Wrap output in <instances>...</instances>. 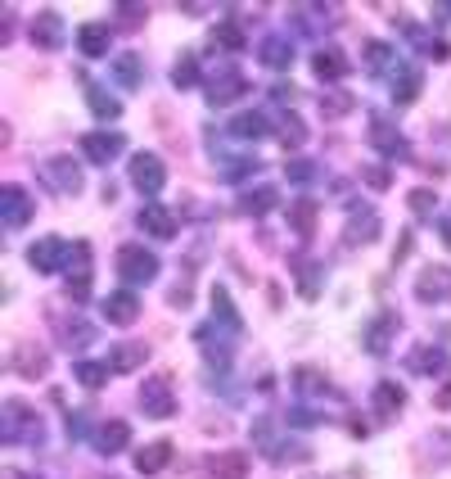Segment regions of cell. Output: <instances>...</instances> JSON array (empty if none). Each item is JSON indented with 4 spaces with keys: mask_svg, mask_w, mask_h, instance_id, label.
Returning <instances> with one entry per match:
<instances>
[{
    "mask_svg": "<svg viewBox=\"0 0 451 479\" xmlns=\"http://www.w3.org/2000/svg\"><path fill=\"white\" fill-rule=\"evenodd\" d=\"M0 439L14 443H41V416L27 403H5L0 407Z\"/></svg>",
    "mask_w": 451,
    "mask_h": 479,
    "instance_id": "cell-1",
    "label": "cell"
},
{
    "mask_svg": "<svg viewBox=\"0 0 451 479\" xmlns=\"http://www.w3.org/2000/svg\"><path fill=\"white\" fill-rule=\"evenodd\" d=\"M117 276H122L126 290L149 285V280L158 276V253L145 249V244H122V249H117Z\"/></svg>",
    "mask_w": 451,
    "mask_h": 479,
    "instance_id": "cell-2",
    "label": "cell"
},
{
    "mask_svg": "<svg viewBox=\"0 0 451 479\" xmlns=\"http://www.w3.org/2000/svg\"><path fill=\"white\" fill-rule=\"evenodd\" d=\"M27 262H32L41 276L68 271V262H73V244H64L59 236H41V240L27 244Z\"/></svg>",
    "mask_w": 451,
    "mask_h": 479,
    "instance_id": "cell-3",
    "label": "cell"
},
{
    "mask_svg": "<svg viewBox=\"0 0 451 479\" xmlns=\"http://www.w3.org/2000/svg\"><path fill=\"white\" fill-rule=\"evenodd\" d=\"M41 181L55 190V195H77L82 190V168L68 158V154H55L41 163Z\"/></svg>",
    "mask_w": 451,
    "mask_h": 479,
    "instance_id": "cell-4",
    "label": "cell"
},
{
    "mask_svg": "<svg viewBox=\"0 0 451 479\" xmlns=\"http://www.w3.org/2000/svg\"><path fill=\"white\" fill-rule=\"evenodd\" d=\"M140 412H145L149 421H167V416L176 412V393H172V380H167V375L145 380V389H140Z\"/></svg>",
    "mask_w": 451,
    "mask_h": 479,
    "instance_id": "cell-5",
    "label": "cell"
},
{
    "mask_svg": "<svg viewBox=\"0 0 451 479\" xmlns=\"http://www.w3.org/2000/svg\"><path fill=\"white\" fill-rule=\"evenodd\" d=\"M126 177H131V186H135L140 195H158L163 181H167V168H163L158 154H135L131 168H126Z\"/></svg>",
    "mask_w": 451,
    "mask_h": 479,
    "instance_id": "cell-6",
    "label": "cell"
},
{
    "mask_svg": "<svg viewBox=\"0 0 451 479\" xmlns=\"http://www.w3.org/2000/svg\"><path fill=\"white\" fill-rule=\"evenodd\" d=\"M393 340H397V317H393V312L370 317V321H366V331H361V349H366L370 358H388Z\"/></svg>",
    "mask_w": 451,
    "mask_h": 479,
    "instance_id": "cell-7",
    "label": "cell"
},
{
    "mask_svg": "<svg viewBox=\"0 0 451 479\" xmlns=\"http://www.w3.org/2000/svg\"><path fill=\"white\" fill-rule=\"evenodd\" d=\"M248 91V77L239 68H217V77H208V105H235Z\"/></svg>",
    "mask_w": 451,
    "mask_h": 479,
    "instance_id": "cell-8",
    "label": "cell"
},
{
    "mask_svg": "<svg viewBox=\"0 0 451 479\" xmlns=\"http://www.w3.org/2000/svg\"><path fill=\"white\" fill-rule=\"evenodd\" d=\"M257 59H262L271 73H285V68H294V41H289L285 32H266V36L257 41Z\"/></svg>",
    "mask_w": 451,
    "mask_h": 479,
    "instance_id": "cell-9",
    "label": "cell"
},
{
    "mask_svg": "<svg viewBox=\"0 0 451 479\" xmlns=\"http://www.w3.org/2000/svg\"><path fill=\"white\" fill-rule=\"evenodd\" d=\"M135 227H140L145 236H154V240H172L176 236V213L163 209V204H145V209L135 213Z\"/></svg>",
    "mask_w": 451,
    "mask_h": 479,
    "instance_id": "cell-10",
    "label": "cell"
},
{
    "mask_svg": "<svg viewBox=\"0 0 451 479\" xmlns=\"http://www.w3.org/2000/svg\"><path fill=\"white\" fill-rule=\"evenodd\" d=\"M0 218H5L9 231H18V227L32 218V195H27L23 186H5V190H0Z\"/></svg>",
    "mask_w": 451,
    "mask_h": 479,
    "instance_id": "cell-11",
    "label": "cell"
},
{
    "mask_svg": "<svg viewBox=\"0 0 451 479\" xmlns=\"http://www.w3.org/2000/svg\"><path fill=\"white\" fill-rule=\"evenodd\" d=\"M100 312H105V321H113V326H131L140 317V299H135V290H113V294H105Z\"/></svg>",
    "mask_w": 451,
    "mask_h": 479,
    "instance_id": "cell-12",
    "label": "cell"
},
{
    "mask_svg": "<svg viewBox=\"0 0 451 479\" xmlns=\"http://www.w3.org/2000/svg\"><path fill=\"white\" fill-rule=\"evenodd\" d=\"M416 294L420 303H451V267H425Z\"/></svg>",
    "mask_w": 451,
    "mask_h": 479,
    "instance_id": "cell-13",
    "label": "cell"
},
{
    "mask_svg": "<svg viewBox=\"0 0 451 479\" xmlns=\"http://www.w3.org/2000/svg\"><path fill=\"white\" fill-rule=\"evenodd\" d=\"M68 36H64V18L55 14V9H41L36 18H32V46H41V50H59Z\"/></svg>",
    "mask_w": 451,
    "mask_h": 479,
    "instance_id": "cell-14",
    "label": "cell"
},
{
    "mask_svg": "<svg viewBox=\"0 0 451 479\" xmlns=\"http://www.w3.org/2000/svg\"><path fill=\"white\" fill-rule=\"evenodd\" d=\"M294 276H298V294H303V299H321L326 262H316L312 253H298V258H294Z\"/></svg>",
    "mask_w": 451,
    "mask_h": 479,
    "instance_id": "cell-15",
    "label": "cell"
},
{
    "mask_svg": "<svg viewBox=\"0 0 451 479\" xmlns=\"http://www.w3.org/2000/svg\"><path fill=\"white\" fill-rule=\"evenodd\" d=\"M122 145H126V136H117V131H91V136H82V149H86V158L91 163H113L117 154H122Z\"/></svg>",
    "mask_w": 451,
    "mask_h": 479,
    "instance_id": "cell-16",
    "label": "cell"
},
{
    "mask_svg": "<svg viewBox=\"0 0 451 479\" xmlns=\"http://www.w3.org/2000/svg\"><path fill=\"white\" fill-rule=\"evenodd\" d=\"M343 240L347 244H370V240H379V213L375 209H352L347 213V227H343Z\"/></svg>",
    "mask_w": 451,
    "mask_h": 479,
    "instance_id": "cell-17",
    "label": "cell"
},
{
    "mask_svg": "<svg viewBox=\"0 0 451 479\" xmlns=\"http://www.w3.org/2000/svg\"><path fill=\"white\" fill-rule=\"evenodd\" d=\"M370 140H375V149L384 154V158H406L411 154V145H406V136L402 131H393L384 118L370 122Z\"/></svg>",
    "mask_w": 451,
    "mask_h": 479,
    "instance_id": "cell-18",
    "label": "cell"
},
{
    "mask_svg": "<svg viewBox=\"0 0 451 479\" xmlns=\"http://www.w3.org/2000/svg\"><path fill=\"white\" fill-rule=\"evenodd\" d=\"M91 443H95L100 457H117V453L131 443V430H126V421H105V425L91 434Z\"/></svg>",
    "mask_w": 451,
    "mask_h": 479,
    "instance_id": "cell-19",
    "label": "cell"
},
{
    "mask_svg": "<svg viewBox=\"0 0 451 479\" xmlns=\"http://www.w3.org/2000/svg\"><path fill=\"white\" fill-rule=\"evenodd\" d=\"M172 457H176V448H172L167 439H154V443H145V448L135 453V471H140V475H158L163 466H172Z\"/></svg>",
    "mask_w": 451,
    "mask_h": 479,
    "instance_id": "cell-20",
    "label": "cell"
},
{
    "mask_svg": "<svg viewBox=\"0 0 451 479\" xmlns=\"http://www.w3.org/2000/svg\"><path fill=\"white\" fill-rule=\"evenodd\" d=\"M312 68H316L321 82H343V77H347V55L335 50V46H321V50L312 55Z\"/></svg>",
    "mask_w": 451,
    "mask_h": 479,
    "instance_id": "cell-21",
    "label": "cell"
},
{
    "mask_svg": "<svg viewBox=\"0 0 451 479\" xmlns=\"http://www.w3.org/2000/svg\"><path fill=\"white\" fill-rule=\"evenodd\" d=\"M68 290L77 299H86L91 290V249L86 244H73V262H68Z\"/></svg>",
    "mask_w": 451,
    "mask_h": 479,
    "instance_id": "cell-22",
    "label": "cell"
},
{
    "mask_svg": "<svg viewBox=\"0 0 451 479\" xmlns=\"http://www.w3.org/2000/svg\"><path fill=\"white\" fill-rule=\"evenodd\" d=\"M109 41H113V32L105 27V23H86V27H77V46H82V55H86V59L109 55Z\"/></svg>",
    "mask_w": 451,
    "mask_h": 479,
    "instance_id": "cell-23",
    "label": "cell"
},
{
    "mask_svg": "<svg viewBox=\"0 0 451 479\" xmlns=\"http://www.w3.org/2000/svg\"><path fill=\"white\" fill-rule=\"evenodd\" d=\"M402 407H406V393H402V384H393V380H379V384H375V412H379L384 421H393Z\"/></svg>",
    "mask_w": 451,
    "mask_h": 479,
    "instance_id": "cell-24",
    "label": "cell"
},
{
    "mask_svg": "<svg viewBox=\"0 0 451 479\" xmlns=\"http://www.w3.org/2000/svg\"><path fill=\"white\" fill-rule=\"evenodd\" d=\"M73 375H77V384H82V389H91V393H95V389H105V384H109V362H95V358H77L73 362Z\"/></svg>",
    "mask_w": 451,
    "mask_h": 479,
    "instance_id": "cell-25",
    "label": "cell"
},
{
    "mask_svg": "<svg viewBox=\"0 0 451 479\" xmlns=\"http://www.w3.org/2000/svg\"><path fill=\"white\" fill-rule=\"evenodd\" d=\"M366 68H370L375 77H388V73H393V68H402V64H397V50H393V46L370 41V46H366Z\"/></svg>",
    "mask_w": 451,
    "mask_h": 479,
    "instance_id": "cell-26",
    "label": "cell"
},
{
    "mask_svg": "<svg viewBox=\"0 0 451 479\" xmlns=\"http://www.w3.org/2000/svg\"><path fill=\"white\" fill-rule=\"evenodd\" d=\"M420 82H425L420 68H406V64H402L397 77H393V100H397V105H411V100L420 96Z\"/></svg>",
    "mask_w": 451,
    "mask_h": 479,
    "instance_id": "cell-27",
    "label": "cell"
},
{
    "mask_svg": "<svg viewBox=\"0 0 451 479\" xmlns=\"http://www.w3.org/2000/svg\"><path fill=\"white\" fill-rule=\"evenodd\" d=\"M113 77H117L126 91L145 87V73H140V59H135V55H117V59H113Z\"/></svg>",
    "mask_w": 451,
    "mask_h": 479,
    "instance_id": "cell-28",
    "label": "cell"
},
{
    "mask_svg": "<svg viewBox=\"0 0 451 479\" xmlns=\"http://www.w3.org/2000/svg\"><path fill=\"white\" fill-rule=\"evenodd\" d=\"M276 204H280V190H276V186H257V190H248V195L239 199L244 213H271Z\"/></svg>",
    "mask_w": 451,
    "mask_h": 479,
    "instance_id": "cell-29",
    "label": "cell"
},
{
    "mask_svg": "<svg viewBox=\"0 0 451 479\" xmlns=\"http://www.w3.org/2000/svg\"><path fill=\"white\" fill-rule=\"evenodd\" d=\"M109 371H135L140 362H145V344H117V349H109Z\"/></svg>",
    "mask_w": 451,
    "mask_h": 479,
    "instance_id": "cell-30",
    "label": "cell"
},
{
    "mask_svg": "<svg viewBox=\"0 0 451 479\" xmlns=\"http://www.w3.org/2000/svg\"><path fill=\"white\" fill-rule=\"evenodd\" d=\"M86 100H91V114H95V118H117V114H122V105H117V96H109V91H105V87H86Z\"/></svg>",
    "mask_w": 451,
    "mask_h": 479,
    "instance_id": "cell-31",
    "label": "cell"
},
{
    "mask_svg": "<svg viewBox=\"0 0 451 479\" xmlns=\"http://www.w3.org/2000/svg\"><path fill=\"white\" fill-rule=\"evenodd\" d=\"M266 131H271V118H266V114H253V109H248V114L235 118V136H244V140H262Z\"/></svg>",
    "mask_w": 451,
    "mask_h": 479,
    "instance_id": "cell-32",
    "label": "cell"
},
{
    "mask_svg": "<svg viewBox=\"0 0 451 479\" xmlns=\"http://www.w3.org/2000/svg\"><path fill=\"white\" fill-rule=\"evenodd\" d=\"M213 317L222 321V326L230 331V335H239V312H235V303H230V294H226L222 285L213 290Z\"/></svg>",
    "mask_w": 451,
    "mask_h": 479,
    "instance_id": "cell-33",
    "label": "cell"
},
{
    "mask_svg": "<svg viewBox=\"0 0 451 479\" xmlns=\"http://www.w3.org/2000/svg\"><path fill=\"white\" fill-rule=\"evenodd\" d=\"M406 36H411V46H420V55H429V59H447V41L429 36L425 27H406Z\"/></svg>",
    "mask_w": 451,
    "mask_h": 479,
    "instance_id": "cell-34",
    "label": "cell"
},
{
    "mask_svg": "<svg viewBox=\"0 0 451 479\" xmlns=\"http://www.w3.org/2000/svg\"><path fill=\"white\" fill-rule=\"evenodd\" d=\"M213 46H222V50H244V46H248V36H244V27H239L235 18H226L222 27L213 32Z\"/></svg>",
    "mask_w": 451,
    "mask_h": 479,
    "instance_id": "cell-35",
    "label": "cell"
},
{
    "mask_svg": "<svg viewBox=\"0 0 451 479\" xmlns=\"http://www.w3.org/2000/svg\"><path fill=\"white\" fill-rule=\"evenodd\" d=\"M447 358L438 353V349H429V344H420L416 353H411V371H420V375H434V371H443Z\"/></svg>",
    "mask_w": 451,
    "mask_h": 479,
    "instance_id": "cell-36",
    "label": "cell"
},
{
    "mask_svg": "<svg viewBox=\"0 0 451 479\" xmlns=\"http://www.w3.org/2000/svg\"><path fill=\"white\" fill-rule=\"evenodd\" d=\"M172 87H181V91L199 87V59H195V55L176 59V68H172Z\"/></svg>",
    "mask_w": 451,
    "mask_h": 479,
    "instance_id": "cell-37",
    "label": "cell"
},
{
    "mask_svg": "<svg viewBox=\"0 0 451 479\" xmlns=\"http://www.w3.org/2000/svg\"><path fill=\"white\" fill-rule=\"evenodd\" d=\"M276 127H280V140H285V145H303V140H307V127H303L298 114H280Z\"/></svg>",
    "mask_w": 451,
    "mask_h": 479,
    "instance_id": "cell-38",
    "label": "cell"
},
{
    "mask_svg": "<svg viewBox=\"0 0 451 479\" xmlns=\"http://www.w3.org/2000/svg\"><path fill=\"white\" fill-rule=\"evenodd\" d=\"M289 222H294L298 236H312V227H316V204H307V199L294 204V209H289Z\"/></svg>",
    "mask_w": 451,
    "mask_h": 479,
    "instance_id": "cell-39",
    "label": "cell"
},
{
    "mask_svg": "<svg viewBox=\"0 0 451 479\" xmlns=\"http://www.w3.org/2000/svg\"><path fill=\"white\" fill-rule=\"evenodd\" d=\"M406 204H411V213H416V218H434L438 195H434V190H411V199H406Z\"/></svg>",
    "mask_w": 451,
    "mask_h": 479,
    "instance_id": "cell-40",
    "label": "cell"
},
{
    "mask_svg": "<svg viewBox=\"0 0 451 479\" xmlns=\"http://www.w3.org/2000/svg\"><path fill=\"white\" fill-rule=\"evenodd\" d=\"M330 118H343V114H352V96H343V91H335V96H326V105H321Z\"/></svg>",
    "mask_w": 451,
    "mask_h": 479,
    "instance_id": "cell-41",
    "label": "cell"
},
{
    "mask_svg": "<svg viewBox=\"0 0 451 479\" xmlns=\"http://www.w3.org/2000/svg\"><path fill=\"white\" fill-rule=\"evenodd\" d=\"M312 172H316L312 163H289V181H298V186H307V181H312Z\"/></svg>",
    "mask_w": 451,
    "mask_h": 479,
    "instance_id": "cell-42",
    "label": "cell"
},
{
    "mask_svg": "<svg viewBox=\"0 0 451 479\" xmlns=\"http://www.w3.org/2000/svg\"><path fill=\"white\" fill-rule=\"evenodd\" d=\"M366 181H370L375 190H388V181H393V177H388V168L379 163V168H370V172H366Z\"/></svg>",
    "mask_w": 451,
    "mask_h": 479,
    "instance_id": "cell-43",
    "label": "cell"
},
{
    "mask_svg": "<svg viewBox=\"0 0 451 479\" xmlns=\"http://www.w3.org/2000/svg\"><path fill=\"white\" fill-rule=\"evenodd\" d=\"M438 236H443V244L451 249V209H443V213H438Z\"/></svg>",
    "mask_w": 451,
    "mask_h": 479,
    "instance_id": "cell-44",
    "label": "cell"
},
{
    "mask_svg": "<svg viewBox=\"0 0 451 479\" xmlns=\"http://www.w3.org/2000/svg\"><path fill=\"white\" fill-rule=\"evenodd\" d=\"M434 403H438V407H443V412H451V380H447V384H443V393H438V398H434Z\"/></svg>",
    "mask_w": 451,
    "mask_h": 479,
    "instance_id": "cell-45",
    "label": "cell"
},
{
    "mask_svg": "<svg viewBox=\"0 0 451 479\" xmlns=\"http://www.w3.org/2000/svg\"><path fill=\"white\" fill-rule=\"evenodd\" d=\"M438 14H451V5H443V9H438Z\"/></svg>",
    "mask_w": 451,
    "mask_h": 479,
    "instance_id": "cell-46",
    "label": "cell"
},
{
    "mask_svg": "<svg viewBox=\"0 0 451 479\" xmlns=\"http://www.w3.org/2000/svg\"><path fill=\"white\" fill-rule=\"evenodd\" d=\"M23 479H36V475H23Z\"/></svg>",
    "mask_w": 451,
    "mask_h": 479,
    "instance_id": "cell-47",
    "label": "cell"
}]
</instances>
